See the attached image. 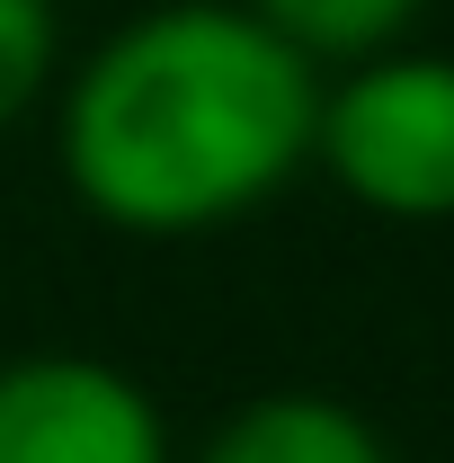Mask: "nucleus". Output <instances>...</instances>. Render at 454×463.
<instances>
[{
	"label": "nucleus",
	"instance_id": "1",
	"mask_svg": "<svg viewBox=\"0 0 454 463\" xmlns=\"http://www.w3.org/2000/svg\"><path fill=\"white\" fill-rule=\"evenodd\" d=\"M321 71L241 0H170L125 18L71 71L54 116L62 187L134 241H196L259 214L312 161Z\"/></svg>",
	"mask_w": 454,
	"mask_h": 463
},
{
	"label": "nucleus",
	"instance_id": "2",
	"mask_svg": "<svg viewBox=\"0 0 454 463\" xmlns=\"http://www.w3.org/2000/svg\"><path fill=\"white\" fill-rule=\"evenodd\" d=\"M312 161L374 223H454V62L374 54L321 90Z\"/></svg>",
	"mask_w": 454,
	"mask_h": 463
},
{
	"label": "nucleus",
	"instance_id": "3",
	"mask_svg": "<svg viewBox=\"0 0 454 463\" xmlns=\"http://www.w3.org/2000/svg\"><path fill=\"white\" fill-rule=\"evenodd\" d=\"M0 463H170V419L108 356H0Z\"/></svg>",
	"mask_w": 454,
	"mask_h": 463
},
{
	"label": "nucleus",
	"instance_id": "4",
	"mask_svg": "<svg viewBox=\"0 0 454 463\" xmlns=\"http://www.w3.org/2000/svg\"><path fill=\"white\" fill-rule=\"evenodd\" d=\"M196 463H393V446L374 437L365 410L330 392H259L205 437Z\"/></svg>",
	"mask_w": 454,
	"mask_h": 463
},
{
	"label": "nucleus",
	"instance_id": "5",
	"mask_svg": "<svg viewBox=\"0 0 454 463\" xmlns=\"http://www.w3.org/2000/svg\"><path fill=\"white\" fill-rule=\"evenodd\" d=\"M285 54H303L312 71H347V62L393 54L401 36L419 27L428 0H241Z\"/></svg>",
	"mask_w": 454,
	"mask_h": 463
},
{
	"label": "nucleus",
	"instance_id": "6",
	"mask_svg": "<svg viewBox=\"0 0 454 463\" xmlns=\"http://www.w3.org/2000/svg\"><path fill=\"white\" fill-rule=\"evenodd\" d=\"M54 62H62L54 0H0V134L36 116V99L54 90Z\"/></svg>",
	"mask_w": 454,
	"mask_h": 463
},
{
	"label": "nucleus",
	"instance_id": "7",
	"mask_svg": "<svg viewBox=\"0 0 454 463\" xmlns=\"http://www.w3.org/2000/svg\"><path fill=\"white\" fill-rule=\"evenodd\" d=\"M54 9H62V0H54Z\"/></svg>",
	"mask_w": 454,
	"mask_h": 463
}]
</instances>
